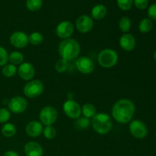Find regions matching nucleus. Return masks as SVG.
<instances>
[{"mask_svg": "<svg viewBox=\"0 0 156 156\" xmlns=\"http://www.w3.org/2000/svg\"><path fill=\"white\" fill-rule=\"evenodd\" d=\"M135 105L132 101L123 98L117 101L111 111L112 117L117 123L125 124L132 120L135 113Z\"/></svg>", "mask_w": 156, "mask_h": 156, "instance_id": "obj_1", "label": "nucleus"}, {"mask_svg": "<svg viewBox=\"0 0 156 156\" xmlns=\"http://www.w3.org/2000/svg\"><path fill=\"white\" fill-rule=\"evenodd\" d=\"M81 51L80 44L73 38H67L62 40L58 47V52L62 59L67 61L76 59L79 56Z\"/></svg>", "mask_w": 156, "mask_h": 156, "instance_id": "obj_2", "label": "nucleus"}, {"mask_svg": "<svg viewBox=\"0 0 156 156\" xmlns=\"http://www.w3.org/2000/svg\"><path fill=\"white\" fill-rule=\"evenodd\" d=\"M91 124L94 130L99 135H106L112 129L113 121L108 114L98 113L92 117Z\"/></svg>", "mask_w": 156, "mask_h": 156, "instance_id": "obj_3", "label": "nucleus"}, {"mask_svg": "<svg viewBox=\"0 0 156 156\" xmlns=\"http://www.w3.org/2000/svg\"><path fill=\"white\" fill-rule=\"evenodd\" d=\"M98 62L99 65L103 68H113L118 62V54L113 49H104L98 53Z\"/></svg>", "mask_w": 156, "mask_h": 156, "instance_id": "obj_4", "label": "nucleus"}, {"mask_svg": "<svg viewBox=\"0 0 156 156\" xmlns=\"http://www.w3.org/2000/svg\"><path fill=\"white\" fill-rule=\"evenodd\" d=\"M58 117V112L52 106H46L41 110L39 114L40 121L45 126H52L56 123Z\"/></svg>", "mask_w": 156, "mask_h": 156, "instance_id": "obj_5", "label": "nucleus"}, {"mask_svg": "<svg viewBox=\"0 0 156 156\" xmlns=\"http://www.w3.org/2000/svg\"><path fill=\"white\" fill-rule=\"evenodd\" d=\"M44 86L42 82L39 80H30L25 84L24 87V95L29 98L38 97L44 92Z\"/></svg>", "mask_w": 156, "mask_h": 156, "instance_id": "obj_6", "label": "nucleus"}, {"mask_svg": "<svg viewBox=\"0 0 156 156\" xmlns=\"http://www.w3.org/2000/svg\"><path fill=\"white\" fill-rule=\"evenodd\" d=\"M62 109L64 113L68 117L76 120L80 117L82 114V108L80 105L73 99H69L64 102L62 105Z\"/></svg>", "mask_w": 156, "mask_h": 156, "instance_id": "obj_7", "label": "nucleus"}, {"mask_svg": "<svg viewBox=\"0 0 156 156\" xmlns=\"http://www.w3.org/2000/svg\"><path fill=\"white\" fill-rule=\"evenodd\" d=\"M129 129L131 135L139 140L144 139L148 134V129L146 127V125L140 120H134L130 121Z\"/></svg>", "mask_w": 156, "mask_h": 156, "instance_id": "obj_8", "label": "nucleus"}, {"mask_svg": "<svg viewBox=\"0 0 156 156\" xmlns=\"http://www.w3.org/2000/svg\"><path fill=\"white\" fill-rule=\"evenodd\" d=\"M76 67L78 71L82 74H91L94 70V63L91 58L83 56L76 59Z\"/></svg>", "mask_w": 156, "mask_h": 156, "instance_id": "obj_9", "label": "nucleus"}, {"mask_svg": "<svg viewBox=\"0 0 156 156\" xmlns=\"http://www.w3.org/2000/svg\"><path fill=\"white\" fill-rule=\"evenodd\" d=\"M9 110L14 114H21L26 111L27 108V101L21 96L13 97L8 104Z\"/></svg>", "mask_w": 156, "mask_h": 156, "instance_id": "obj_10", "label": "nucleus"}, {"mask_svg": "<svg viewBox=\"0 0 156 156\" xmlns=\"http://www.w3.org/2000/svg\"><path fill=\"white\" fill-rule=\"evenodd\" d=\"M93 27H94V21L92 18L88 15H81L76 21V27L80 33H88L92 30Z\"/></svg>", "mask_w": 156, "mask_h": 156, "instance_id": "obj_11", "label": "nucleus"}, {"mask_svg": "<svg viewBox=\"0 0 156 156\" xmlns=\"http://www.w3.org/2000/svg\"><path fill=\"white\" fill-rule=\"evenodd\" d=\"M9 41L14 47L22 49L28 44V35L23 31H15L11 34Z\"/></svg>", "mask_w": 156, "mask_h": 156, "instance_id": "obj_12", "label": "nucleus"}, {"mask_svg": "<svg viewBox=\"0 0 156 156\" xmlns=\"http://www.w3.org/2000/svg\"><path fill=\"white\" fill-rule=\"evenodd\" d=\"M74 32V26L69 21H63L56 27V34L61 39H67L72 36Z\"/></svg>", "mask_w": 156, "mask_h": 156, "instance_id": "obj_13", "label": "nucleus"}, {"mask_svg": "<svg viewBox=\"0 0 156 156\" xmlns=\"http://www.w3.org/2000/svg\"><path fill=\"white\" fill-rule=\"evenodd\" d=\"M18 74L21 79L25 81L32 80L35 75V69L34 66L30 62H22L21 65L18 66Z\"/></svg>", "mask_w": 156, "mask_h": 156, "instance_id": "obj_14", "label": "nucleus"}, {"mask_svg": "<svg viewBox=\"0 0 156 156\" xmlns=\"http://www.w3.org/2000/svg\"><path fill=\"white\" fill-rule=\"evenodd\" d=\"M119 44H120V47L123 49L125 51H132L135 49L136 45V41L135 37L133 35L131 34H123L120 38L119 41Z\"/></svg>", "mask_w": 156, "mask_h": 156, "instance_id": "obj_15", "label": "nucleus"}, {"mask_svg": "<svg viewBox=\"0 0 156 156\" xmlns=\"http://www.w3.org/2000/svg\"><path fill=\"white\" fill-rule=\"evenodd\" d=\"M44 126L40 121L37 120H32L29 122L25 127V132L27 136L30 137H38L43 133Z\"/></svg>", "mask_w": 156, "mask_h": 156, "instance_id": "obj_16", "label": "nucleus"}, {"mask_svg": "<svg viewBox=\"0 0 156 156\" xmlns=\"http://www.w3.org/2000/svg\"><path fill=\"white\" fill-rule=\"evenodd\" d=\"M24 149L26 156H42L44 153L41 145L37 142H28Z\"/></svg>", "mask_w": 156, "mask_h": 156, "instance_id": "obj_17", "label": "nucleus"}, {"mask_svg": "<svg viewBox=\"0 0 156 156\" xmlns=\"http://www.w3.org/2000/svg\"><path fill=\"white\" fill-rule=\"evenodd\" d=\"M107 12V8L104 5H96L91 10V17L94 19L101 20L106 16Z\"/></svg>", "mask_w": 156, "mask_h": 156, "instance_id": "obj_18", "label": "nucleus"}, {"mask_svg": "<svg viewBox=\"0 0 156 156\" xmlns=\"http://www.w3.org/2000/svg\"><path fill=\"white\" fill-rule=\"evenodd\" d=\"M82 114L84 117L90 119L94 117L97 114V109L94 105L91 103H86L82 107Z\"/></svg>", "mask_w": 156, "mask_h": 156, "instance_id": "obj_19", "label": "nucleus"}, {"mask_svg": "<svg viewBox=\"0 0 156 156\" xmlns=\"http://www.w3.org/2000/svg\"><path fill=\"white\" fill-rule=\"evenodd\" d=\"M1 131L4 136L9 138V137H12L15 135L17 129L13 123H6L2 126Z\"/></svg>", "mask_w": 156, "mask_h": 156, "instance_id": "obj_20", "label": "nucleus"}, {"mask_svg": "<svg viewBox=\"0 0 156 156\" xmlns=\"http://www.w3.org/2000/svg\"><path fill=\"white\" fill-rule=\"evenodd\" d=\"M9 61L15 66L21 65L24 61V55L21 52L15 50L9 54Z\"/></svg>", "mask_w": 156, "mask_h": 156, "instance_id": "obj_21", "label": "nucleus"}, {"mask_svg": "<svg viewBox=\"0 0 156 156\" xmlns=\"http://www.w3.org/2000/svg\"><path fill=\"white\" fill-rule=\"evenodd\" d=\"M90 124H91L90 119L85 117H79V118L76 119V121L74 122V126L76 127V129H79V130L87 129L89 127Z\"/></svg>", "mask_w": 156, "mask_h": 156, "instance_id": "obj_22", "label": "nucleus"}, {"mask_svg": "<svg viewBox=\"0 0 156 156\" xmlns=\"http://www.w3.org/2000/svg\"><path fill=\"white\" fill-rule=\"evenodd\" d=\"M152 27H153V23L150 18H143L139 24V30L143 34H147L150 32Z\"/></svg>", "mask_w": 156, "mask_h": 156, "instance_id": "obj_23", "label": "nucleus"}, {"mask_svg": "<svg viewBox=\"0 0 156 156\" xmlns=\"http://www.w3.org/2000/svg\"><path fill=\"white\" fill-rule=\"evenodd\" d=\"M17 73V68L16 66L13 65V64H5L4 66L2 67V73L5 77L11 78L13 77Z\"/></svg>", "mask_w": 156, "mask_h": 156, "instance_id": "obj_24", "label": "nucleus"}, {"mask_svg": "<svg viewBox=\"0 0 156 156\" xmlns=\"http://www.w3.org/2000/svg\"><path fill=\"white\" fill-rule=\"evenodd\" d=\"M119 28L124 34L128 33L131 28V20L128 17H122L119 21Z\"/></svg>", "mask_w": 156, "mask_h": 156, "instance_id": "obj_25", "label": "nucleus"}, {"mask_svg": "<svg viewBox=\"0 0 156 156\" xmlns=\"http://www.w3.org/2000/svg\"><path fill=\"white\" fill-rule=\"evenodd\" d=\"M28 41L32 45H40L44 41V36L40 32H33L28 36Z\"/></svg>", "mask_w": 156, "mask_h": 156, "instance_id": "obj_26", "label": "nucleus"}, {"mask_svg": "<svg viewBox=\"0 0 156 156\" xmlns=\"http://www.w3.org/2000/svg\"><path fill=\"white\" fill-rule=\"evenodd\" d=\"M42 0H27L26 7L30 12H37L42 7Z\"/></svg>", "mask_w": 156, "mask_h": 156, "instance_id": "obj_27", "label": "nucleus"}, {"mask_svg": "<svg viewBox=\"0 0 156 156\" xmlns=\"http://www.w3.org/2000/svg\"><path fill=\"white\" fill-rule=\"evenodd\" d=\"M69 68V61L66 60V59H58L55 63V69L57 73H63L66 71L68 70Z\"/></svg>", "mask_w": 156, "mask_h": 156, "instance_id": "obj_28", "label": "nucleus"}, {"mask_svg": "<svg viewBox=\"0 0 156 156\" xmlns=\"http://www.w3.org/2000/svg\"><path fill=\"white\" fill-rule=\"evenodd\" d=\"M43 134L47 140H53L56 136V129L53 126H46L43 130Z\"/></svg>", "mask_w": 156, "mask_h": 156, "instance_id": "obj_29", "label": "nucleus"}, {"mask_svg": "<svg viewBox=\"0 0 156 156\" xmlns=\"http://www.w3.org/2000/svg\"><path fill=\"white\" fill-rule=\"evenodd\" d=\"M117 5L121 10L127 11L132 8L133 0H117Z\"/></svg>", "mask_w": 156, "mask_h": 156, "instance_id": "obj_30", "label": "nucleus"}, {"mask_svg": "<svg viewBox=\"0 0 156 156\" xmlns=\"http://www.w3.org/2000/svg\"><path fill=\"white\" fill-rule=\"evenodd\" d=\"M11 118V112L7 108L0 109V123H6Z\"/></svg>", "mask_w": 156, "mask_h": 156, "instance_id": "obj_31", "label": "nucleus"}, {"mask_svg": "<svg viewBox=\"0 0 156 156\" xmlns=\"http://www.w3.org/2000/svg\"><path fill=\"white\" fill-rule=\"evenodd\" d=\"M9 61V54L5 49L0 46V66H4Z\"/></svg>", "mask_w": 156, "mask_h": 156, "instance_id": "obj_32", "label": "nucleus"}, {"mask_svg": "<svg viewBox=\"0 0 156 156\" xmlns=\"http://www.w3.org/2000/svg\"><path fill=\"white\" fill-rule=\"evenodd\" d=\"M133 3L137 9L140 10H143L147 8L149 1L148 0H133Z\"/></svg>", "mask_w": 156, "mask_h": 156, "instance_id": "obj_33", "label": "nucleus"}, {"mask_svg": "<svg viewBox=\"0 0 156 156\" xmlns=\"http://www.w3.org/2000/svg\"><path fill=\"white\" fill-rule=\"evenodd\" d=\"M148 15L151 20H156V3H154L148 10Z\"/></svg>", "mask_w": 156, "mask_h": 156, "instance_id": "obj_34", "label": "nucleus"}, {"mask_svg": "<svg viewBox=\"0 0 156 156\" xmlns=\"http://www.w3.org/2000/svg\"><path fill=\"white\" fill-rule=\"evenodd\" d=\"M3 156H19L18 155V154L16 152H15V151H7L6 152H5L4 155Z\"/></svg>", "mask_w": 156, "mask_h": 156, "instance_id": "obj_35", "label": "nucleus"}, {"mask_svg": "<svg viewBox=\"0 0 156 156\" xmlns=\"http://www.w3.org/2000/svg\"><path fill=\"white\" fill-rule=\"evenodd\" d=\"M154 58H155V60L156 61V50H155V53H154Z\"/></svg>", "mask_w": 156, "mask_h": 156, "instance_id": "obj_36", "label": "nucleus"}, {"mask_svg": "<svg viewBox=\"0 0 156 156\" xmlns=\"http://www.w3.org/2000/svg\"><path fill=\"white\" fill-rule=\"evenodd\" d=\"M155 138H156V133H155Z\"/></svg>", "mask_w": 156, "mask_h": 156, "instance_id": "obj_37", "label": "nucleus"}]
</instances>
